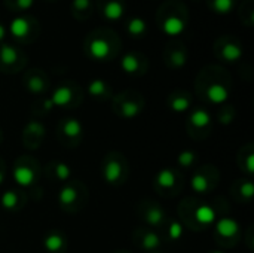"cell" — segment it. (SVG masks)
Wrapping results in <instances>:
<instances>
[{
    "label": "cell",
    "instance_id": "24",
    "mask_svg": "<svg viewBox=\"0 0 254 253\" xmlns=\"http://www.w3.org/2000/svg\"><path fill=\"white\" fill-rule=\"evenodd\" d=\"M88 91H89V94L94 95V97H101V95L106 94L107 85H106V82L101 81V79H94V81L88 85Z\"/></svg>",
    "mask_w": 254,
    "mask_h": 253
},
{
    "label": "cell",
    "instance_id": "32",
    "mask_svg": "<svg viewBox=\"0 0 254 253\" xmlns=\"http://www.w3.org/2000/svg\"><path fill=\"white\" fill-rule=\"evenodd\" d=\"M171 63H173V66H176V67H182V66H185V63H186V55H185V52H174L173 54V57H171Z\"/></svg>",
    "mask_w": 254,
    "mask_h": 253
},
{
    "label": "cell",
    "instance_id": "12",
    "mask_svg": "<svg viewBox=\"0 0 254 253\" xmlns=\"http://www.w3.org/2000/svg\"><path fill=\"white\" fill-rule=\"evenodd\" d=\"M156 183L162 188V189H170L174 186L176 183V174L174 171H171L170 169H164L158 173L156 176Z\"/></svg>",
    "mask_w": 254,
    "mask_h": 253
},
{
    "label": "cell",
    "instance_id": "9",
    "mask_svg": "<svg viewBox=\"0 0 254 253\" xmlns=\"http://www.w3.org/2000/svg\"><path fill=\"white\" fill-rule=\"evenodd\" d=\"M73 98V92L68 86H60L54 91L52 97L49 98L54 106H67Z\"/></svg>",
    "mask_w": 254,
    "mask_h": 253
},
{
    "label": "cell",
    "instance_id": "20",
    "mask_svg": "<svg viewBox=\"0 0 254 253\" xmlns=\"http://www.w3.org/2000/svg\"><path fill=\"white\" fill-rule=\"evenodd\" d=\"M147 28V24L144 22V19L141 18H132L129 22H128V33L131 36H141Z\"/></svg>",
    "mask_w": 254,
    "mask_h": 253
},
{
    "label": "cell",
    "instance_id": "3",
    "mask_svg": "<svg viewBox=\"0 0 254 253\" xmlns=\"http://www.w3.org/2000/svg\"><path fill=\"white\" fill-rule=\"evenodd\" d=\"M207 98L214 104H222L229 98V89L222 84H213L207 89Z\"/></svg>",
    "mask_w": 254,
    "mask_h": 253
},
{
    "label": "cell",
    "instance_id": "25",
    "mask_svg": "<svg viewBox=\"0 0 254 253\" xmlns=\"http://www.w3.org/2000/svg\"><path fill=\"white\" fill-rule=\"evenodd\" d=\"M121 109H122V116H125L128 119L135 118L140 113V106L135 101H125Z\"/></svg>",
    "mask_w": 254,
    "mask_h": 253
},
{
    "label": "cell",
    "instance_id": "8",
    "mask_svg": "<svg viewBox=\"0 0 254 253\" xmlns=\"http://www.w3.org/2000/svg\"><path fill=\"white\" fill-rule=\"evenodd\" d=\"M43 246L48 252L58 253L63 251L64 248V237L58 233H49L45 239H43Z\"/></svg>",
    "mask_w": 254,
    "mask_h": 253
},
{
    "label": "cell",
    "instance_id": "6",
    "mask_svg": "<svg viewBox=\"0 0 254 253\" xmlns=\"http://www.w3.org/2000/svg\"><path fill=\"white\" fill-rule=\"evenodd\" d=\"M36 174L30 167L25 166H19L13 169V180L19 185V186H28L34 182Z\"/></svg>",
    "mask_w": 254,
    "mask_h": 253
},
{
    "label": "cell",
    "instance_id": "10",
    "mask_svg": "<svg viewBox=\"0 0 254 253\" xmlns=\"http://www.w3.org/2000/svg\"><path fill=\"white\" fill-rule=\"evenodd\" d=\"M216 210L211 206H199L195 210V219L201 225H211L216 221Z\"/></svg>",
    "mask_w": 254,
    "mask_h": 253
},
{
    "label": "cell",
    "instance_id": "22",
    "mask_svg": "<svg viewBox=\"0 0 254 253\" xmlns=\"http://www.w3.org/2000/svg\"><path fill=\"white\" fill-rule=\"evenodd\" d=\"M0 203H1V207L3 209L13 210L18 206V194L13 192V191H6L1 195V198H0Z\"/></svg>",
    "mask_w": 254,
    "mask_h": 253
},
{
    "label": "cell",
    "instance_id": "31",
    "mask_svg": "<svg viewBox=\"0 0 254 253\" xmlns=\"http://www.w3.org/2000/svg\"><path fill=\"white\" fill-rule=\"evenodd\" d=\"M27 88H28L31 92L37 94V92H42V91H43L45 85H43V81H42L40 78L34 76V78H30V79H28V82H27Z\"/></svg>",
    "mask_w": 254,
    "mask_h": 253
},
{
    "label": "cell",
    "instance_id": "4",
    "mask_svg": "<svg viewBox=\"0 0 254 253\" xmlns=\"http://www.w3.org/2000/svg\"><path fill=\"white\" fill-rule=\"evenodd\" d=\"M185 21L179 16H168L164 22H162V30L165 34L168 36H179L185 31Z\"/></svg>",
    "mask_w": 254,
    "mask_h": 253
},
{
    "label": "cell",
    "instance_id": "28",
    "mask_svg": "<svg viewBox=\"0 0 254 253\" xmlns=\"http://www.w3.org/2000/svg\"><path fill=\"white\" fill-rule=\"evenodd\" d=\"M195 158H196L195 152H192V151H183V152L179 155L177 163H179V166H182V167H190V166L193 164Z\"/></svg>",
    "mask_w": 254,
    "mask_h": 253
},
{
    "label": "cell",
    "instance_id": "2",
    "mask_svg": "<svg viewBox=\"0 0 254 253\" xmlns=\"http://www.w3.org/2000/svg\"><path fill=\"white\" fill-rule=\"evenodd\" d=\"M216 231L220 237L223 239H231L235 237L240 231V225L235 219L231 218H223L216 224Z\"/></svg>",
    "mask_w": 254,
    "mask_h": 253
},
{
    "label": "cell",
    "instance_id": "23",
    "mask_svg": "<svg viewBox=\"0 0 254 253\" xmlns=\"http://www.w3.org/2000/svg\"><path fill=\"white\" fill-rule=\"evenodd\" d=\"M159 245H161V239L156 233H147L141 240V246L146 251H155L159 248Z\"/></svg>",
    "mask_w": 254,
    "mask_h": 253
},
{
    "label": "cell",
    "instance_id": "14",
    "mask_svg": "<svg viewBox=\"0 0 254 253\" xmlns=\"http://www.w3.org/2000/svg\"><path fill=\"white\" fill-rule=\"evenodd\" d=\"M77 198V191L70 186V185H65L60 189V194H58V201L61 206H70L76 201Z\"/></svg>",
    "mask_w": 254,
    "mask_h": 253
},
{
    "label": "cell",
    "instance_id": "39",
    "mask_svg": "<svg viewBox=\"0 0 254 253\" xmlns=\"http://www.w3.org/2000/svg\"><path fill=\"white\" fill-rule=\"evenodd\" d=\"M1 182H3V173L0 171V185H1Z\"/></svg>",
    "mask_w": 254,
    "mask_h": 253
},
{
    "label": "cell",
    "instance_id": "21",
    "mask_svg": "<svg viewBox=\"0 0 254 253\" xmlns=\"http://www.w3.org/2000/svg\"><path fill=\"white\" fill-rule=\"evenodd\" d=\"M190 186L195 192H199V194H204L207 189H208V180L204 174L201 173H196L193 174L192 180H190Z\"/></svg>",
    "mask_w": 254,
    "mask_h": 253
},
{
    "label": "cell",
    "instance_id": "11",
    "mask_svg": "<svg viewBox=\"0 0 254 253\" xmlns=\"http://www.w3.org/2000/svg\"><path fill=\"white\" fill-rule=\"evenodd\" d=\"M30 30V24L25 18H15L9 25V31L13 37H24Z\"/></svg>",
    "mask_w": 254,
    "mask_h": 253
},
{
    "label": "cell",
    "instance_id": "19",
    "mask_svg": "<svg viewBox=\"0 0 254 253\" xmlns=\"http://www.w3.org/2000/svg\"><path fill=\"white\" fill-rule=\"evenodd\" d=\"M0 60L4 64H13L18 60V52L13 46L10 45H3L0 48Z\"/></svg>",
    "mask_w": 254,
    "mask_h": 253
},
{
    "label": "cell",
    "instance_id": "33",
    "mask_svg": "<svg viewBox=\"0 0 254 253\" xmlns=\"http://www.w3.org/2000/svg\"><path fill=\"white\" fill-rule=\"evenodd\" d=\"M254 194V186L252 182H246L243 186H241V195L246 197V198H252Z\"/></svg>",
    "mask_w": 254,
    "mask_h": 253
},
{
    "label": "cell",
    "instance_id": "35",
    "mask_svg": "<svg viewBox=\"0 0 254 253\" xmlns=\"http://www.w3.org/2000/svg\"><path fill=\"white\" fill-rule=\"evenodd\" d=\"M16 4L21 10H27L34 4V0H16Z\"/></svg>",
    "mask_w": 254,
    "mask_h": 253
},
{
    "label": "cell",
    "instance_id": "13",
    "mask_svg": "<svg viewBox=\"0 0 254 253\" xmlns=\"http://www.w3.org/2000/svg\"><path fill=\"white\" fill-rule=\"evenodd\" d=\"M222 57L226 60V61H237L243 57V49L240 45L237 43H226L223 48H222Z\"/></svg>",
    "mask_w": 254,
    "mask_h": 253
},
{
    "label": "cell",
    "instance_id": "1",
    "mask_svg": "<svg viewBox=\"0 0 254 253\" xmlns=\"http://www.w3.org/2000/svg\"><path fill=\"white\" fill-rule=\"evenodd\" d=\"M88 52L95 60H106L110 55V43L106 39H92L88 45Z\"/></svg>",
    "mask_w": 254,
    "mask_h": 253
},
{
    "label": "cell",
    "instance_id": "27",
    "mask_svg": "<svg viewBox=\"0 0 254 253\" xmlns=\"http://www.w3.org/2000/svg\"><path fill=\"white\" fill-rule=\"evenodd\" d=\"M234 7V0H214L213 1V9L217 13H228Z\"/></svg>",
    "mask_w": 254,
    "mask_h": 253
},
{
    "label": "cell",
    "instance_id": "17",
    "mask_svg": "<svg viewBox=\"0 0 254 253\" xmlns=\"http://www.w3.org/2000/svg\"><path fill=\"white\" fill-rule=\"evenodd\" d=\"M121 67L124 72L134 75L138 70V58L134 54H127V55H124V58L121 61Z\"/></svg>",
    "mask_w": 254,
    "mask_h": 253
},
{
    "label": "cell",
    "instance_id": "30",
    "mask_svg": "<svg viewBox=\"0 0 254 253\" xmlns=\"http://www.w3.org/2000/svg\"><path fill=\"white\" fill-rule=\"evenodd\" d=\"M168 236H170V239L174 240V242L180 240L182 236H183V225H182L180 222H171V225H170V228H168Z\"/></svg>",
    "mask_w": 254,
    "mask_h": 253
},
{
    "label": "cell",
    "instance_id": "18",
    "mask_svg": "<svg viewBox=\"0 0 254 253\" xmlns=\"http://www.w3.org/2000/svg\"><path fill=\"white\" fill-rule=\"evenodd\" d=\"M82 124L77 119H67V122L63 127V131L67 137H77L82 134Z\"/></svg>",
    "mask_w": 254,
    "mask_h": 253
},
{
    "label": "cell",
    "instance_id": "26",
    "mask_svg": "<svg viewBox=\"0 0 254 253\" xmlns=\"http://www.w3.org/2000/svg\"><path fill=\"white\" fill-rule=\"evenodd\" d=\"M190 107V100L188 97H174L173 101H171V109L174 112H186L188 109Z\"/></svg>",
    "mask_w": 254,
    "mask_h": 253
},
{
    "label": "cell",
    "instance_id": "16",
    "mask_svg": "<svg viewBox=\"0 0 254 253\" xmlns=\"http://www.w3.org/2000/svg\"><path fill=\"white\" fill-rule=\"evenodd\" d=\"M190 122H192V125H195L196 128H205V127L210 125L211 116H210L208 112H205V110H202V109H198V110H195V112L190 115Z\"/></svg>",
    "mask_w": 254,
    "mask_h": 253
},
{
    "label": "cell",
    "instance_id": "36",
    "mask_svg": "<svg viewBox=\"0 0 254 253\" xmlns=\"http://www.w3.org/2000/svg\"><path fill=\"white\" fill-rule=\"evenodd\" d=\"M253 161H254L253 154H250V155L247 157V170H249L250 173H253V171H254V169H253Z\"/></svg>",
    "mask_w": 254,
    "mask_h": 253
},
{
    "label": "cell",
    "instance_id": "5",
    "mask_svg": "<svg viewBox=\"0 0 254 253\" xmlns=\"http://www.w3.org/2000/svg\"><path fill=\"white\" fill-rule=\"evenodd\" d=\"M104 180L107 183H116L122 177V164L118 160H110L104 166Z\"/></svg>",
    "mask_w": 254,
    "mask_h": 253
},
{
    "label": "cell",
    "instance_id": "29",
    "mask_svg": "<svg viewBox=\"0 0 254 253\" xmlns=\"http://www.w3.org/2000/svg\"><path fill=\"white\" fill-rule=\"evenodd\" d=\"M54 170H55V176H57L58 180H67L70 177V174H71L70 167L65 163H57Z\"/></svg>",
    "mask_w": 254,
    "mask_h": 253
},
{
    "label": "cell",
    "instance_id": "37",
    "mask_svg": "<svg viewBox=\"0 0 254 253\" xmlns=\"http://www.w3.org/2000/svg\"><path fill=\"white\" fill-rule=\"evenodd\" d=\"M4 36H6V28H4L3 24H0V40H3Z\"/></svg>",
    "mask_w": 254,
    "mask_h": 253
},
{
    "label": "cell",
    "instance_id": "15",
    "mask_svg": "<svg viewBox=\"0 0 254 253\" xmlns=\"http://www.w3.org/2000/svg\"><path fill=\"white\" fill-rule=\"evenodd\" d=\"M164 218H165V212H164L161 207H158V206L150 207V209L146 212V216H144L146 222H147L149 225H152V227L161 225L162 221H164Z\"/></svg>",
    "mask_w": 254,
    "mask_h": 253
},
{
    "label": "cell",
    "instance_id": "38",
    "mask_svg": "<svg viewBox=\"0 0 254 253\" xmlns=\"http://www.w3.org/2000/svg\"><path fill=\"white\" fill-rule=\"evenodd\" d=\"M43 107H45L46 110H49V109H52V107H54V104H52V101H51V100H46V101L43 103Z\"/></svg>",
    "mask_w": 254,
    "mask_h": 253
},
{
    "label": "cell",
    "instance_id": "40",
    "mask_svg": "<svg viewBox=\"0 0 254 253\" xmlns=\"http://www.w3.org/2000/svg\"><path fill=\"white\" fill-rule=\"evenodd\" d=\"M213 253H222V252H213Z\"/></svg>",
    "mask_w": 254,
    "mask_h": 253
},
{
    "label": "cell",
    "instance_id": "34",
    "mask_svg": "<svg viewBox=\"0 0 254 253\" xmlns=\"http://www.w3.org/2000/svg\"><path fill=\"white\" fill-rule=\"evenodd\" d=\"M91 4V0H73V7L76 10H85Z\"/></svg>",
    "mask_w": 254,
    "mask_h": 253
},
{
    "label": "cell",
    "instance_id": "7",
    "mask_svg": "<svg viewBox=\"0 0 254 253\" xmlns=\"http://www.w3.org/2000/svg\"><path fill=\"white\" fill-rule=\"evenodd\" d=\"M103 13H104V18L109 21H118L124 16V4L118 0H110L106 3Z\"/></svg>",
    "mask_w": 254,
    "mask_h": 253
}]
</instances>
